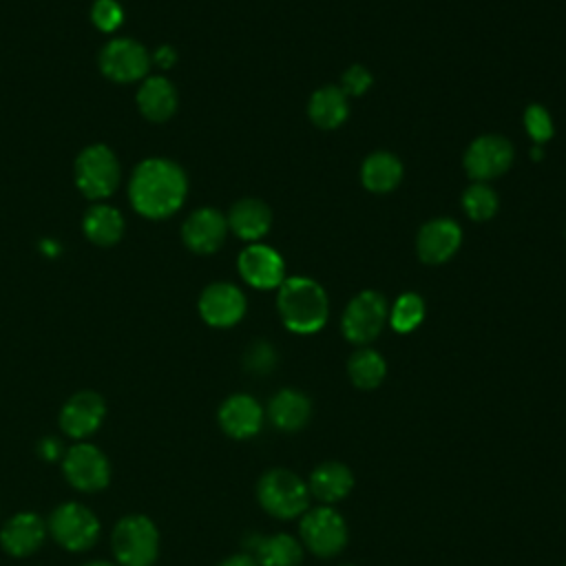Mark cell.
<instances>
[{
    "instance_id": "obj_10",
    "label": "cell",
    "mask_w": 566,
    "mask_h": 566,
    "mask_svg": "<svg viewBox=\"0 0 566 566\" xmlns=\"http://www.w3.org/2000/svg\"><path fill=\"white\" fill-rule=\"evenodd\" d=\"M515 150L513 144L502 135H480L475 137L462 157L464 172L475 181H491L504 175L513 164Z\"/></svg>"
},
{
    "instance_id": "obj_12",
    "label": "cell",
    "mask_w": 566,
    "mask_h": 566,
    "mask_svg": "<svg viewBox=\"0 0 566 566\" xmlns=\"http://www.w3.org/2000/svg\"><path fill=\"white\" fill-rule=\"evenodd\" d=\"M245 296L243 292L226 281L219 283H210L208 287H203V292L199 294L197 301V310L199 316L203 318V323H208L210 327H232L237 325L243 314H245Z\"/></svg>"
},
{
    "instance_id": "obj_21",
    "label": "cell",
    "mask_w": 566,
    "mask_h": 566,
    "mask_svg": "<svg viewBox=\"0 0 566 566\" xmlns=\"http://www.w3.org/2000/svg\"><path fill=\"white\" fill-rule=\"evenodd\" d=\"M245 544L259 566H301L305 555L301 539L290 533L250 535Z\"/></svg>"
},
{
    "instance_id": "obj_16",
    "label": "cell",
    "mask_w": 566,
    "mask_h": 566,
    "mask_svg": "<svg viewBox=\"0 0 566 566\" xmlns=\"http://www.w3.org/2000/svg\"><path fill=\"white\" fill-rule=\"evenodd\" d=\"M265 420V409L250 394L228 396L217 411V422L228 438L248 440L254 438Z\"/></svg>"
},
{
    "instance_id": "obj_29",
    "label": "cell",
    "mask_w": 566,
    "mask_h": 566,
    "mask_svg": "<svg viewBox=\"0 0 566 566\" xmlns=\"http://www.w3.org/2000/svg\"><path fill=\"white\" fill-rule=\"evenodd\" d=\"M497 195L491 186L475 181L462 192V210L473 221H489L497 212Z\"/></svg>"
},
{
    "instance_id": "obj_5",
    "label": "cell",
    "mask_w": 566,
    "mask_h": 566,
    "mask_svg": "<svg viewBox=\"0 0 566 566\" xmlns=\"http://www.w3.org/2000/svg\"><path fill=\"white\" fill-rule=\"evenodd\" d=\"M73 177L77 190L86 199H106L119 186V161L115 153L104 144H91L80 150L73 166Z\"/></svg>"
},
{
    "instance_id": "obj_2",
    "label": "cell",
    "mask_w": 566,
    "mask_h": 566,
    "mask_svg": "<svg viewBox=\"0 0 566 566\" xmlns=\"http://www.w3.org/2000/svg\"><path fill=\"white\" fill-rule=\"evenodd\" d=\"M276 290V310L285 329L301 336L323 329L329 316V298L321 283L310 276H285Z\"/></svg>"
},
{
    "instance_id": "obj_27",
    "label": "cell",
    "mask_w": 566,
    "mask_h": 566,
    "mask_svg": "<svg viewBox=\"0 0 566 566\" xmlns=\"http://www.w3.org/2000/svg\"><path fill=\"white\" fill-rule=\"evenodd\" d=\"M385 376H387V363L371 347H358L347 358V378L356 389L371 391L382 385Z\"/></svg>"
},
{
    "instance_id": "obj_38",
    "label": "cell",
    "mask_w": 566,
    "mask_h": 566,
    "mask_svg": "<svg viewBox=\"0 0 566 566\" xmlns=\"http://www.w3.org/2000/svg\"><path fill=\"white\" fill-rule=\"evenodd\" d=\"M84 566H115V564H111V562H88V564H84Z\"/></svg>"
},
{
    "instance_id": "obj_39",
    "label": "cell",
    "mask_w": 566,
    "mask_h": 566,
    "mask_svg": "<svg viewBox=\"0 0 566 566\" xmlns=\"http://www.w3.org/2000/svg\"><path fill=\"white\" fill-rule=\"evenodd\" d=\"M343 566H354V564H343Z\"/></svg>"
},
{
    "instance_id": "obj_22",
    "label": "cell",
    "mask_w": 566,
    "mask_h": 566,
    "mask_svg": "<svg viewBox=\"0 0 566 566\" xmlns=\"http://www.w3.org/2000/svg\"><path fill=\"white\" fill-rule=\"evenodd\" d=\"M228 228L243 241L248 243H256L259 239H263L272 226V212L268 208V203H263L261 199L254 197H245L239 199L228 217Z\"/></svg>"
},
{
    "instance_id": "obj_20",
    "label": "cell",
    "mask_w": 566,
    "mask_h": 566,
    "mask_svg": "<svg viewBox=\"0 0 566 566\" xmlns=\"http://www.w3.org/2000/svg\"><path fill=\"white\" fill-rule=\"evenodd\" d=\"M310 495L321 504H336L345 500L354 489V473L345 462L323 460L316 464L307 480Z\"/></svg>"
},
{
    "instance_id": "obj_35",
    "label": "cell",
    "mask_w": 566,
    "mask_h": 566,
    "mask_svg": "<svg viewBox=\"0 0 566 566\" xmlns=\"http://www.w3.org/2000/svg\"><path fill=\"white\" fill-rule=\"evenodd\" d=\"M153 60H155L161 69H170V66L177 62V51H175L170 44H161V46L153 53Z\"/></svg>"
},
{
    "instance_id": "obj_24",
    "label": "cell",
    "mask_w": 566,
    "mask_h": 566,
    "mask_svg": "<svg viewBox=\"0 0 566 566\" xmlns=\"http://www.w3.org/2000/svg\"><path fill=\"white\" fill-rule=\"evenodd\" d=\"M402 179V161L389 150H374L360 166V181L369 192H391Z\"/></svg>"
},
{
    "instance_id": "obj_34",
    "label": "cell",
    "mask_w": 566,
    "mask_h": 566,
    "mask_svg": "<svg viewBox=\"0 0 566 566\" xmlns=\"http://www.w3.org/2000/svg\"><path fill=\"white\" fill-rule=\"evenodd\" d=\"M38 453H40V458L42 460H46V462H55V460H60L62 455H64V449H62V442L57 440V438H42L40 442H38Z\"/></svg>"
},
{
    "instance_id": "obj_17",
    "label": "cell",
    "mask_w": 566,
    "mask_h": 566,
    "mask_svg": "<svg viewBox=\"0 0 566 566\" xmlns=\"http://www.w3.org/2000/svg\"><path fill=\"white\" fill-rule=\"evenodd\" d=\"M228 234L226 217L214 208H197L181 226V239L195 254L217 252Z\"/></svg>"
},
{
    "instance_id": "obj_13",
    "label": "cell",
    "mask_w": 566,
    "mask_h": 566,
    "mask_svg": "<svg viewBox=\"0 0 566 566\" xmlns=\"http://www.w3.org/2000/svg\"><path fill=\"white\" fill-rule=\"evenodd\" d=\"M237 268L241 279L256 290H274L285 281V261L283 256L265 243H248L239 259Z\"/></svg>"
},
{
    "instance_id": "obj_25",
    "label": "cell",
    "mask_w": 566,
    "mask_h": 566,
    "mask_svg": "<svg viewBox=\"0 0 566 566\" xmlns=\"http://www.w3.org/2000/svg\"><path fill=\"white\" fill-rule=\"evenodd\" d=\"M307 115L314 126H318L323 130H334L349 115L347 95L340 91V86H321L310 97Z\"/></svg>"
},
{
    "instance_id": "obj_30",
    "label": "cell",
    "mask_w": 566,
    "mask_h": 566,
    "mask_svg": "<svg viewBox=\"0 0 566 566\" xmlns=\"http://www.w3.org/2000/svg\"><path fill=\"white\" fill-rule=\"evenodd\" d=\"M524 128L535 144H544L553 137L551 113L542 104H531L524 111Z\"/></svg>"
},
{
    "instance_id": "obj_3",
    "label": "cell",
    "mask_w": 566,
    "mask_h": 566,
    "mask_svg": "<svg viewBox=\"0 0 566 566\" xmlns=\"http://www.w3.org/2000/svg\"><path fill=\"white\" fill-rule=\"evenodd\" d=\"M307 482L283 467L268 469L256 482L259 506L276 520H296L310 509Z\"/></svg>"
},
{
    "instance_id": "obj_26",
    "label": "cell",
    "mask_w": 566,
    "mask_h": 566,
    "mask_svg": "<svg viewBox=\"0 0 566 566\" xmlns=\"http://www.w3.org/2000/svg\"><path fill=\"white\" fill-rule=\"evenodd\" d=\"M82 230L95 245H115L124 234V219L117 208L108 203H95L86 210Z\"/></svg>"
},
{
    "instance_id": "obj_37",
    "label": "cell",
    "mask_w": 566,
    "mask_h": 566,
    "mask_svg": "<svg viewBox=\"0 0 566 566\" xmlns=\"http://www.w3.org/2000/svg\"><path fill=\"white\" fill-rule=\"evenodd\" d=\"M40 250H42L46 256H53V254L57 252V245H55V243H51L49 239H44V241L40 243Z\"/></svg>"
},
{
    "instance_id": "obj_32",
    "label": "cell",
    "mask_w": 566,
    "mask_h": 566,
    "mask_svg": "<svg viewBox=\"0 0 566 566\" xmlns=\"http://www.w3.org/2000/svg\"><path fill=\"white\" fill-rule=\"evenodd\" d=\"M374 77L371 73L360 66V64H352L343 75H340V91L347 95V97H360L369 91Z\"/></svg>"
},
{
    "instance_id": "obj_9",
    "label": "cell",
    "mask_w": 566,
    "mask_h": 566,
    "mask_svg": "<svg viewBox=\"0 0 566 566\" xmlns=\"http://www.w3.org/2000/svg\"><path fill=\"white\" fill-rule=\"evenodd\" d=\"M62 473L71 486L84 493L102 491L111 482L108 458L91 442H77L64 451Z\"/></svg>"
},
{
    "instance_id": "obj_28",
    "label": "cell",
    "mask_w": 566,
    "mask_h": 566,
    "mask_svg": "<svg viewBox=\"0 0 566 566\" xmlns=\"http://www.w3.org/2000/svg\"><path fill=\"white\" fill-rule=\"evenodd\" d=\"M424 312H427V307H424L422 296L416 292H405L389 307L387 323L391 325L394 332L409 334L416 327H420V323L424 321Z\"/></svg>"
},
{
    "instance_id": "obj_4",
    "label": "cell",
    "mask_w": 566,
    "mask_h": 566,
    "mask_svg": "<svg viewBox=\"0 0 566 566\" xmlns=\"http://www.w3.org/2000/svg\"><path fill=\"white\" fill-rule=\"evenodd\" d=\"M111 546L119 566H153L159 555V531L150 517L130 513L115 524Z\"/></svg>"
},
{
    "instance_id": "obj_23",
    "label": "cell",
    "mask_w": 566,
    "mask_h": 566,
    "mask_svg": "<svg viewBox=\"0 0 566 566\" xmlns=\"http://www.w3.org/2000/svg\"><path fill=\"white\" fill-rule=\"evenodd\" d=\"M137 108L150 122H166L177 111V88L161 75H150L137 88Z\"/></svg>"
},
{
    "instance_id": "obj_11",
    "label": "cell",
    "mask_w": 566,
    "mask_h": 566,
    "mask_svg": "<svg viewBox=\"0 0 566 566\" xmlns=\"http://www.w3.org/2000/svg\"><path fill=\"white\" fill-rule=\"evenodd\" d=\"M148 69L150 55L146 46L133 38L111 40L99 51V71L117 84H128L146 77Z\"/></svg>"
},
{
    "instance_id": "obj_1",
    "label": "cell",
    "mask_w": 566,
    "mask_h": 566,
    "mask_svg": "<svg viewBox=\"0 0 566 566\" xmlns=\"http://www.w3.org/2000/svg\"><path fill=\"white\" fill-rule=\"evenodd\" d=\"M188 195V179L179 164L166 157L139 161L128 179V199L146 219L172 217Z\"/></svg>"
},
{
    "instance_id": "obj_18",
    "label": "cell",
    "mask_w": 566,
    "mask_h": 566,
    "mask_svg": "<svg viewBox=\"0 0 566 566\" xmlns=\"http://www.w3.org/2000/svg\"><path fill=\"white\" fill-rule=\"evenodd\" d=\"M49 526L44 520L31 511L15 513L0 528V546L11 557L33 555L46 539Z\"/></svg>"
},
{
    "instance_id": "obj_15",
    "label": "cell",
    "mask_w": 566,
    "mask_h": 566,
    "mask_svg": "<svg viewBox=\"0 0 566 566\" xmlns=\"http://www.w3.org/2000/svg\"><path fill=\"white\" fill-rule=\"evenodd\" d=\"M460 243L462 228L449 217L429 219L416 234V252L427 265H440L449 261L458 252Z\"/></svg>"
},
{
    "instance_id": "obj_14",
    "label": "cell",
    "mask_w": 566,
    "mask_h": 566,
    "mask_svg": "<svg viewBox=\"0 0 566 566\" xmlns=\"http://www.w3.org/2000/svg\"><path fill=\"white\" fill-rule=\"evenodd\" d=\"M106 416V402L97 391L82 389L73 394L60 409V429L73 438L84 440L93 436Z\"/></svg>"
},
{
    "instance_id": "obj_8",
    "label": "cell",
    "mask_w": 566,
    "mask_h": 566,
    "mask_svg": "<svg viewBox=\"0 0 566 566\" xmlns=\"http://www.w3.org/2000/svg\"><path fill=\"white\" fill-rule=\"evenodd\" d=\"M46 526L53 539L71 553H82L91 548L99 537V520L88 506L80 502L60 504L51 513Z\"/></svg>"
},
{
    "instance_id": "obj_19",
    "label": "cell",
    "mask_w": 566,
    "mask_h": 566,
    "mask_svg": "<svg viewBox=\"0 0 566 566\" xmlns=\"http://www.w3.org/2000/svg\"><path fill=\"white\" fill-rule=\"evenodd\" d=\"M265 418L283 433H296L305 429V424L312 418V400L307 394L294 387H283L279 389L268 407H265Z\"/></svg>"
},
{
    "instance_id": "obj_36",
    "label": "cell",
    "mask_w": 566,
    "mask_h": 566,
    "mask_svg": "<svg viewBox=\"0 0 566 566\" xmlns=\"http://www.w3.org/2000/svg\"><path fill=\"white\" fill-rule=\"evenodd\" d=\"M217 566H259V564L250 553H234V555L226 557L223 562H219Z\"/></svg>"
},
{
    "instance_id": "obj_6",
    "label": "cell",
    "mask_w": 566,
    "mask_h": 566,
    "mask_svg": "<svg viewBox=\"0 0 566 566\" xmlns=\"http://www.w3.org/2000/svg\"><path fill=\"white\" fill-rule=\"evenodd\" d=\"M298 535L305 551L316 557H336L347 544V522L329 504L312 506L298 517Z\"/></svg>"
},
{
    "instance_id": "obj_7",
    "label": "cell",
    "mask_w": 566,
    "mask_h": 566,
    "mask_svg": "<svg viewBox=\"0 0 566 566\" xmlns=\"http://www.w3.org/2000/svg\"><path fill=\"white\" fill-rule=\"evenodd\" d=\"M387 318L389 305L385 296L376 290H363L347 303L340 316V332L349 343L367 347L380 336Z\"/></svg>"
},
{
    "instance_id": "obj_33",
    "label": "cell",
    "mask_w": 566,
    "mask_h": 566,
    "mask_svg": "<svg viewBox=\"0 0 566 566\" xmlns=\"http://www.w3.org/2000/svg\"><path fill=\"white\" fill-rule=\"evenodd\" d=\"M276 365V352L270 343L259 340L245 352V367L254 374H268Z\"/></svg>"
},
{
    "instance_id": "obj_31",
    "label": "cell",
    "mask_w": 566,
    "mask_h": 566,
    "mask_svg": "<svg viewBox=\"0 0 566 566\" xmlns=\"http://www.w3.org/2000/svg\"><path fill=\"white\" fill-rule=\"evenodd\" d=\"M91 20L99 31L113 33L124 22V9L117 0H95L91 7Z\"/></svg>"
}]
</instances>
